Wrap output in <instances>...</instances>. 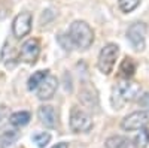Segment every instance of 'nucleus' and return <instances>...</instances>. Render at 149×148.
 Returning <instances> with one entry per match:
<instances>
[{"mask_svg":"<svg viewBox=\"0 0 149 148\" xmlns=\"http://www.w3.org/2000/svg\"><path fill=\"white\" fill-rule=\"evenodd\" d=\"M69 38L78 48L88 49L94 42V32L85 21H73L69 29Z\"/></svg>","mask_w":149,"mask_h":148,"instance_id":"obj_1","label":"nucleus"},{"mask_svg":"<svg viewBox=\"0 0 149 148\" xmlns=\"http://www.w3.org/2000/svg\"><path fill=\"white\" fill-rule=\"evenodd\" d=\"M140 91H142V87L137 82H133L128 79L118 82L113 87V93H112V103L115 106H121L127 102H131L134 99H137Z\"/></svg>","mask_w":149,"mask_h":148,"instance_id":"obj_2","label":"nucleus"},{"mask_svg":"<svg viewBox=\"0 0 149 148\" xmlns=\"http://www.w3.org/2000/svg\"><path fill=\"white\" fill-rule=\"evenodd\" d=\"M118 54H119V46L115 43H107L102 48L100 54H98V60H97V66L102 73L110 75L115 67Z\"/></svg>","mask_w":149,"mask_h":148,"instance_id":"obj_3","label":"nucleus"},{"mask_svg":"<svg viewBox=\"0 0 149 148\" xmlns=\"http://www.w3.org/2000/svg\"><path fill=\"white\" fill-rule=\"evenodd\" d=\"M70 129L76 133H85L93 129V118L82 108L73 106L70 111Z\"/></svg>","mask_w":149,"mask_h":148,"instance_id":"obj_4","label":"nucleus"},{"mask_svg":"<svg viewBox=\"0 0 149 148\" xmlns=\"http://www.w3.org/2000/svg\"><path fill=\"white\" fill-rule=\"evenodd\" d=\"M149 124V109H143V111H136V112L128 114L125 118L122 120L121 126L124 130H140L145 126Z\"/></svg>","mask_w":149,"mask_h":148,"instance_id":"obj_5","label":"nucleus"},{"mask_svg":"<svg viewBox=\"0 0 149 148\" xmlns=\"http://www.w3.org/2000/svg\"><path fill=\"white\" fill-rule=\"evenodd\" d=\"M146 24L145 22H134L130 26L128 32H127V38L131 42L133 48L142 51L145 48V41H146Z\"/></svg>","mask_w":149,"mask_h":148,"instance_id":"obj_6","label":"nucleus"},{"mask_svg":"<svg viewBox=\"0 0 149 148\" xmlns=\"http://www.w3.org/2000/svg\"><path fill=\"white\" fill-rule=\"evenodd\" d=\"M31 24H33V15L30 12H21L18 14L12 22V32H14V36L18 39L27 36L31 30Z\"/></svg>","mask_w":149,"mask_h":148,"instance_id":"obj_7","label":"nucleus"},{"mask_svg":"<svg viewBox=\"0 0 149 148\" xmlns=\"http://www.w3.org/2000/svg\"><path fill=\"white\" fill-rule=\"evenodd\" d=\"M39 54H40V43L37 39L31 38L22 43V46L19 49V60L24 61V63L34 65Z\"/></svg>","mask_w":149,"mask_h":148,"instance_id":"obj_8","label":"nucleus"},{"mask_svg":"<svg viewBox=\"0 0 149 148\" xmlns=\"http://www.w3.org/2000/svg\"><path fill=\"white\" fill-rule=\"evenodd\" d=\"M58 88V79L52 75H48L37 87V97L40 100H49Z\"/></svg>","mask_w":149,"mask_h":148,"instance_id":"obj_9","label":"nucleus"},{"mask_svg":"<svg viewBox=\"0 0 149 148\" xmlns=\"http://www.w3.org/2000/svg\"><path fill=\"white\" fill-rule=\"evenodd\" d=\"M37 117H39V120L43 126H46L49 129L57 127V112L52 106H49V105L40 106L39 111H37Z\"/></svg>","mask_w":149,"mask_h":148,"instance_id":"obj_10","label":"nucleus"},{"mask_svg":"<svg viewBox=\"0 0 149 148\" xmlns=\"http://www.w3.org/2000/svg\"><path fill=\"white\" fill-rule=\"evenodd\" d=\"M104 147L106 148H137V144L125 136H110L106 139Z\"/></svg>","mask_w":149,"mask_h":148,"instance_id":"obj_11","label":"nucleus"},{"mask_svg":"<svg viewBox=\"0 0 149 148\" xmlns=\"http://www.w3.org/2000/svg\"><path fill=\"white\" fill-rule=\"evenodd\" d=\"M19 138V132L15 129H5L0 133V148H10Z\"/></svg>","mask_w":149,"mask_h":148,"instance_id":"obj_12","label":"nucleus"},{"mask_svg":"<svg viewBox=\"0 0 149 148\" xmlns=\"http://www.w3.org/2000/svg\"><path fill=\"white\" fill-rule=\"evenodd\" d=\"M30 118H31L30 112H27V111H18V112H14V114L10 115L9 121H10L12 126H15V127H22V126L29 124Z\"/></svg>","mask_w":149,"mask_h":148,"instance_id":"obj_13","label":"nucleus"},{"mask_svg":"<svg viewBox=\"0 0 149 148\" xmlns=\"http://www.w3.org/2000/svg\"><path fill=\"white\" fill-rule=\"evenodd\" d=\"M134 72H136V63H134V60L131 57H125L122 60V63L119 66V73L124 76V78H131L134 75Z\"/></svg>","mask_w":149,"mask_h":148,"instance_id":"obj_14","label":"nucleus"},{"mask_svg":"<svg viewBox=\"0 0 149 148\" xmlns=\"http://www.w3.org/2000/svg\"><path fill=\"white\" fill-rule=\"evenodd\" d=\"M48 75H49L48 70H37V72H34L33 75L29 78V82H27L29 90H34V88H37V87H39V84H40Z\"/></svg>","mask_w":149,"mask_h":148,"instance_id":"obj_15","label":"nucleus"},{"mask_svg":"<svg viewBox=\"0 0 149 148\" xmlns=\"http://www.w3.org/2000/svg\"><path fill=\"white\" fill-rule=\"evenodd\" d=\"M118 5H119V9L122 12L128 14V12L134 11L140 5V0H118Z\"/></svg>","mask_w":149,"mask_h":148,"instance_id":"obj_16","label":"nucleus"},{"mask_svg":"<svg viewBox=\"0 0 149 148\" xmlns=\"http://www.w3.org/2000/svg\"><path fill=\"white\" fill-rule=\"evenodd\" d=\"M33 141L37 144V147H40V148H43L49 141H51V135L49 133H46V132H39V133H36V135H33Z\"/></svg>","mask_w":149,"mask_h":148,"instance_id":"obj_17","label":"nucleus"},{"mask_svg":"<svg viewBox=\"0 0 149 148\" xmlns=\"http://www.w3.org/2000/svg\"><path fill=\"white\" fill-rule=\"evenodd\" d=\"M148 138H149V132H148L145 127L140 129V135L137 136V142H139V145L146 147V144H148Z\"/></svg>","mask_w":149,"mask_h":148,"instance_id":"obj_18","label":"nucleus"},{"mask_svg":"<svg viewBox=\"0 0 149 148\" xmlns=\"http://www.w3.org/2000/svg\"><path fill=\"white\" fill-rule=\"evenodd\" d=\"M139 105H140V106H145V108H149V93L143 94V96L139 99Z\"/></svg>","mask_w":149,"mask_h":148,"instance_id":"obj_19","label":"nucleus"},{"mask_svg":"<svg viewBox=\"0 0 149 148\" xmlns=\"http://www.w3.org/2000/svg\"><path fill=\"white\" fill-rule=\"evenodd\" d=\"M52 148H69V144H67V142H60V144L54 145Z\"/></svg>","mask_w":149,"mask_h":148,"instance_id":"obj_20","label":"nucleus"},{"mask_svg":"<svg viewBox=\"0 0 149 148\" xmlns=\"http://www.w3.org/2000/svg\"><path fill=\"white\" fill-rule=\"evenodd\" d=\"M0 118H2V112H0Z\"/></svg>","mask_w":149,"mask_h":148,"instance_id":"obj_21","label":"nucleus"}]
</instances>
